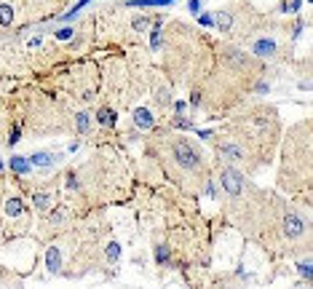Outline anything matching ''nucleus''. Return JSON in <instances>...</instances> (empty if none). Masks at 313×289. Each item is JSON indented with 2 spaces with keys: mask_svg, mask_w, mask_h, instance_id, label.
Returning <instances> with one entry per match:
<instances>
[{
  "mask_svg": "<svg viewBox=\"0 0 313 289\" xmlns=\"http://www.w3.org/2000/svg\"><path fill=\"white\" fill-rule=\"evenodd\" d=\"M22 212H24V207H22V201H19V198H8L6 201V214H8V217H19Z\"/></svg>",
  "mask_w": 313,
  "mask_h": 289,
  "instance_id": "12",
  "label": "nucleus"
},
{
  "mask_svg": "<svg viewBox=\"0 0 313 289\" xmlns=\"http://www.w3.org/2000/svg\"><path fill=\"white\" fill-rule=\"evenodd\" d=\"M0 172H3V161H0Z\"/></svg>",
  "mask_w": 313,
  "mask_h": 289,
  "instance_id": "25",
  "label": "nucleus"
},
{
  "mask_svg": "<svg viewBox=\"0 0 313 289\" xmlns=\"http://www.w3.org/2000/svg\"><path fill=\"white\" fill-rule=\"evenodd\" d=\"M169 257V249H164V246H158V263H164V260Z\"/></svg>",
  "mask_w": 313,
  "mask_h": 289,
  "instance_id": "23",
  "label": "nucleus"
},
{
  "mask_svg": "<svg viewBox=\"0 0 313 289\" xmlns=\"http://www.w3.org/2000/svg\"><path fill=\"white\" fill-rule=\"evenodd\" d=\"M107 257H110V260H118V244H110V249H107Z\"/></svg>",
  "mask_w": 313,
  "mask_h": 289,
  "instance_id": "22",
  "label": "nucleus"
},
{
  "mask_svg": "<svg viewBox=\"0 0 313 289\" xmlns=\"http://www.w3.org/2000/svg\"><path fill=\"white\" fill-rule=\"evenodd\" d=\"M164 163L169 169V177L177 180L185 188H195L198 182H206V161L204 153L193 139L179 137V134H169L164 137Z\"/></svg>",
  "mask_w": 313,
  "mask_h": 289,
  "instance_id": "1",
  "label": "nucleus"
},
{
  "mask_svg": "<svg viewBox=\"0 0 313 289\" xmlns=\"http://www.w3.org/2000/svg\"><path fill=\"white\" fill-rule=\"evenodd\" d=\"M155 102H158L161 107H169V105L174 102V99H172V91H169L166 86H158V89H155Z\"/></svg>",
  "mask_w": 313,
  "mask_h": 289,
  "instance_id": "11",
  "label": "nucleus"
},
{
  "mask_svg": "<svg viewBox=\"0 0 313 289\" xmlns=\"http://www.w3.org/2000/svg\"><path fill=\"white\" fill-rule=\"evenodd\" d=\"M198 22H201L204 27H214V14H198Z\"/></svg>",
  "mask_w": 313,
  "mask_h": 289,
  "instance_id": "18",
  "label": "nucleus"
},
{
  "mask_svg": "<svg viewBox=\"0 0 313 289\" xmlns=\"http://www.w3.org/2000/svg\"><path fill=\"white\" fill-rule=\"evenodd\" d=\"M56 38H59V40H70L72 38V30H70V27H64V30L56 32Z\"/></svg>",
  "mask_w": 313,
  "mask_h": 289,
  "instance_id": "20",
  "label": "nucleus"
},
{
  "mask_svg": "<svg viewBox=\"0 0 313 289\" xmlns=\"http://www.w3.org/2000/svg\"><path fill=\"white\" fill-rule=\"evenodd\" d=\"M75 123H78V129H81V132H83V134H86V132H89V115H86V113H81L78 118H75Z\"/></svg>",
  "mask_w": 313,
  "mask_h": 289,
  "instance_id": "17",
  "label": "nucleus"
},
{
  "mask_svg": "<svg viewBox=\"0 0 313 289\" xmlns=\"http://www.w3.org/2000/svg\"><path fill=\"white\" fill-rule=\"evenodd\" d=\"M279 230H281V236L289 241V244H302V246H308V236H310V225H308V220L302 217V214L297 209H284L279 214Z\"/></svg>",
  "mask_w": 313,
  "mask_h": 289,
  "instance_id": "3",
  "label": "nucleus"
},
{
  "mask_svg": "<svg viewBox=\"0 0 313 289\" xmlns=\"http://www.w3.org/2000/svg\"><path fill=\"white\" fill-rule=\"evenodd\" d=\"M187 8H190V14H198V11H201V0H190Z\"/></svg>",
  "mask_w": 313,
  "mask_h": 289,
  "instance_id": "21",
  "label": "nucleus"
},
{
  "mask_svg": "<svg viewBox=\"0 0 313 289\" xmlns=\"http://www.w3.org/2000/svg\"><path fill=\"white\" fill-rule=\"evenodd\" d=\"M30 163L37 166V169H51V166L59 163V155H56V153H46V150H41V153H32V155H30Z\"/></svg>",
  "mask_w": 313,
  "mask_h": 289,
  "instance_id": "7",
  "label": "nucleus"
},
{
  "mask_svg": "<svg viewBox=\"0 0 313 289\" xmlns=\"http://www.w3.org/2000/svg\"><path fill=\"white\" fill-rule=\"evenodd\" d=\"M35 207L41 212H49L51 209V195L49 193H35Z\"/></svg>",
  "mask_w": 313,
  "mask_h": 289,
  "instance_id": "13",
  "label": "nucleus"
},
{
  "mask_svg": "<svg viewBox=\"0 0 313 289\" xmlns=\"http://www.w3.org/2000/svg\"><path fill=\"white\" fill-rule=\"evenodd\" d=\"M46 263H49L51 273H59V270H62V252H59V246H51L49 252H46Z\"/></svg>",
  "mask_w": 313,
  "mask_h": 289,
  "instance_id": "8",
  "label": "nucleus"
},
{
  "mask_svg": "<svg viewBox=\"0 0 313 289\" xmlns=\"http://www.w3.org/2000/svg\"><path fill=\"white\" fill-rule=\"evenodd\" d=\"M131 118H134V123H137V129H145V132H150V129L155 126V115L150 113L147 107H137L134 113H131Z\"/></svg>",
  "mask_w": 313,
  "mask_h": 289,
  "instance_id": "6",
  "label": "nucleus"
},
{
  "mask_svg": "<svg viewBox=\"0 0 313 289\" xmlns=\"http://www.w3.org/2000/svg\"><path fill=\"white\" fill-rule=\"evenodd\" d=\"M174 110H177V113H185V110H187V105H185V102H177V105H174Z\"/></svg>",
  "mask_w": 313,
  "mask_h": 289,
  "instance_id": "24",
  "label": "nucleus"
},
{
  "mask_svg": "<svg viewBox=\"0 0 313 289\" xmlns=\"http://www.w3.org/2000/svg\"><path fill=\"white\" fill-rule=\"evenodd\" d=\"M8 166L16 172V174H30L32 172V163H30V158H22V155H14L11 161H8Z\"/></svg>",
  "mask_w": 313,
  "mask_h": 289,
  "instance_id": "9",
  "label": "nucleus"
},
{
  "mask_svg": "<svg viewBox=\"0 0 313 289\" xmlns=\"http://www.w3.org/2000/svg\"><path fill=\"white\" fill-rule=\"evenodd\" d=\"M97 120H99L102 126H115L118 115H115V110H110V107H102L99 113H97Z\"/></svg>",
  "mask_w": 313,
  "mask_h": 289,
  "instance_id": "10",
  "label": "nucleus"
},
{
  "mask_svg": "<svg viewBox=\"0 0 313 289\" xmlns=\"http://www.w3.org/2000/svg\"><path fill=\"white\" fill-rule=\"evenodd\" d=\"M220 188L225 190V195L230 201H239V198H244V195L252 190V185H249V177H246L241 169H236V166H225L222 174H220Z\"/></svg>",
  "mask_w": 313,
  "mask_h": 289,
  "instance_id": "4",
  "label": "nucleus"
},
{
  "mask_svg": "<svg viewBox=\"0 0 313 289\" xmlns=\"http://www.w3.org/2000/svg\"><path fill=\"white\" fill-rule=\"evenodd\" d=\"M252 54L257 59H273L276 57V40L273 38H260L252 43Z\"/></svg>",
  "mask_w": 313,
  "mask_h": 289,
  "instance_id": "5",
  "label": "nucleus"
},
{
  "mask_svg": "<svg viewBox=\"0 0 313 289\" xmlns=\"http://www.w3.org/2000/svg\"><path fill=\"white\" fill-rule=\"evenodd\" d=\"M131 27H134L137 32H145L150 27V16H134V22H131Z\"/></svg>",
  "mask_w": 313,
  "mask_h": 289,
  "instance_id": "16",
  "label": "nucleus"
},
{
  "mask_svg": "<svg viewBox=\"0 0 313 289\" xmlns=\"http://www.w3.org/2000/svg\"><path fill=\"white\" fill-rule=\"evenodd\" d=\"M279 182L287 190H302L310 185V123L302 120L284 142Z\"/></svg>",
  "mask_w": 313,
  "mask_h": 289,
  "instance_id": "2",
  "label": "nucleus"
},
{
  "mask_svg": "<svg viewBox=\"0 0 313 289\" xmlns=\"http://www.w3.org/2000/svg\"><path fill=\"white\" fill-rule=\"evenodd\" d=\"M11 19H14V8L11 6H0V24H11Z\"/></svg>",
  "mask_w": 313,
  "mask_h": 289,
  "instance_id": "15",
  "label": "nucleus"
},
{
  "mask_svg": "<svg viewBox=\"0 0 313 289\" xmlns=\"http://www.w3.org/2000/svg\"><path fill=\"white\" fill-rule=\"evenodd\" d=\"M169 3H174V0H129V6H137V8H142V6H169Z\"/></svg>",
  "mask_w": 313,
  "mask_h": 289,
  "instance_id": "14",
  "label": "nucleus"
},
{
  "mask_svg": "<svg viewBox=\"0 0 313 289\" xmlns=\"http://www.w3.org/2000/svg\"><path fill=\"white\" fill-rule=\"evenodd\" d=\"M297 270H300L302 278H310V260H302V263L297 265Z\"/></svg>",
  "mask_w": 313,
  "mask_h": 289,
  "instance_id": "19",
  "label": "nucleus"
}]
</instances>
